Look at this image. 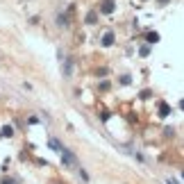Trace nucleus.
<instances>
[{
  "instance_id": "f257e3e1",
  "label": "nucleus",
  "mask_w": 184,
  "mask_h": 184,
  "mask_svg": "<svg viewBox=\"0 0 184 184\" xmlns=\"http://www.w3.org/2000/svg\"><path fill=\"white\" fill-rule=\"evenodd\" d=\"M50 148H53L55 152H59V157L64 159V164H66V166H70V168L77 166V159H75V155H73V152H68V150L64 148V146H61L57 139H50Z\"/></svg>"
}]
</instances>
